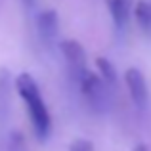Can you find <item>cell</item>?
Returning a JSON list of instances; mask_svg holds the SVG:
<instances>
[{
	"label": "cell",
	"instance_id": "obj_2",
	"mask_svg": "<svg viewBox=\"0 0 151 151\" xmlns=\"http://www.w3.org/2000/svg\"><path fill=\"white\" fill-rule=\"evenodd\" d=\"M78 88H81V92H82V96H84L86 103H88V107L96 115H103V113L109 111L113 88L103 81L100 75L88 71V73L81 78Z\"/></svg>",
	"mask_w": 151,
	"mask_h": 151
},
{
	"label": "cell",
	"instance_id": "obj_10",
	"mask_svg": "<svg viewBox=\"0 0 151 151\" xmlns=\"http://www.w3.org/2000/svg\"><path fill=\"white\" fill-rule=\"evenodd\" d=\"M8 151H27V147H25V138H23L19 132H14L10 136Z\"/></svg>",
	"mask_w": 151,
	"mask_h": 151
},
{
	"label": "cell",
	"instance_id": "obj_3",
	"mask_svg": "<svg viewBox=\"0 0 151 151\" xmlns=\"http://www.w3.org/2000/svg\"><path fill=\"white\" fill-rule=\"evenodd\" d=\"M59 50H61L63 58L67 63V71H69L71 78L75 81V84L78 86L81 78L88 73V61H86V52L81 46V42L77 40H63L59 42Z\"/></svg>",
	"mask_w": 151,
	"mask_h": 151
},
{
	"label": "cell",
	"instance_id": "obj_5",
	"mask_svg": "<svg viewBox=\"0 0 151 151\" xmlns=\"http://www.w3.org/2000/svg\"><path fill=\"white\" fill-rule=\"evenodd\" d=\"M37 31L40 37L42 44L52 48L58 44V35H59V17L55 10H44L37 15Z\"/></svg>",
	"mask_w": 151,
	"mask_h": 151
},
{
	"label": "cell",
	"instance_id": "obj_6",
	"mask_svg": "<svg viewBox=\"0 0 151 151\" xmlns=\"http://www.w3.org/2000/svg\"><path fill=\"white\" fill-rule=\"evenodd\" d=\"M12 96H14V81L8 69H0V126L6 124L12 109Z\"/></svg>",
	"mask_w": 151,
	"mask_h": 151
},
{
	"label": "cell",
	"instance_id": "obj_11",
	"mask_svg": "<svg viewBox=\"0 0 151 151\" xmlns=\"http://www.w3.org/2000/svg\"><path fill=\"white\" fill-rule=\"evenodd\" d=\"M69 151H94V144L90 140H84V138H78L73 144L69 145Z\"/></svg>",
	"mask_w": 151,
	"mask_h": 151
},
{
	"label": "cell",
	"instance_id": "obj_1",
	"mask_svg": "<svg viewBox=\"0 0 151 151\" xmlns=\"http://www.w3.org/2000/svg\"><path fill=\"white\" fill-rule=\"evenodd\" d=\"M14 84H15L19 98L25 103V109L31 119V126H33V132L37 136V140L46 142L52 132V117H50V111L46 107V101L42 98L35 77L31 73H19L15 77Z\"/></svg>",
	"mask_w": 151,
	"mask_h": 151
},
{
	"label": "cell",
	"instance_id": "obj_12",
	"mask_svg": "<svg viewBox=\"0 0 151 151\" xmlns=\"http://www.w3.org/2000/svg\"><path fill=\"white\" fill-rule=\"evenodd\" d=\"M134 151H149V147L145 144H138L136 147H134Z\"/></svg>",
	"mask_w": 151,
	"mask_h": 151
},
{
	"label": "cell",
	"instance_id": "obj_4",
	"mask_svg": "<svg viewBox=\"0 0 151 151\" xmlns=\"http://www.w3.org/2000/svg\"><path fill=\"white\" fill-rule=\"evenodd\" d=\"M124 82H126V88H128V94L132 98L134 105L140 111H145L149 107V86H147L144 73L140 69H136V67H130L124 73Z\"/></svg>",
	"mask_w": 151,
	"mask_h": 151
},
{
	"label": "cell",
	"instance_id": "obj_9",
	"mask_svg": "<svg viewBox=\"0 0 151 151\" xmlns=\"http://www.w3.org/2000/svg\"><path fill=\"white\" fill-rule=\"evenodd\" d=\"M96 67H98V71H100L98 75H100L111 88H115V86H117V81H119V75H117V69H115L113 63H111L109 59H105V58H98L96 59Z\"/></svg>",
	"mask_w": 151,
	"mask_h": 151
},
{
	"label": "cell",
	"instance_id": "obj_8",
	"mask_svg": "<svg viewBox=\"0 0 151 151\" xmlns=\"http://www.w3.org/2000/svg\"><path fill=\"white\" fill-rule=\"evenodd\" d=\"M132 15H134V19H136L140 31L147 38H151V2L149 0H140V2H136L134 8H132Z\"/></svg>",
	"mask_w": 151,
	"mask_h": 151
},
{
	"label": "cell",
	"instance_id": "obj_13",
	"mask_svg": "<svg viewBox=\"0 0 151 151\" xmlns=\"http://www.w3.org/2000/svg\"><path fill=\"white\" fill-rule=\"evenodd\" d=\"M23 2H25V6H27V8H33L37 0H23Z\"/></svg>",
	"mask_w": 151,
	"mask_h": 151
},
{
	"label": "cell",
	"instance_id": "obj_7",
	"mask_svg": "<svg viewBox=\"0 0 151 151\" xmlns=\"http://www.w3.org/2000/svg\"><path fill=\"white\" fill-rule=\"evenodd\" d=\"M107 8H109L111 19L117 31H124L128 27V21L132 17V8L134 2L132 0H105Z\"/></svg>",
	"mask_w": 151,
	"mask_h": 151
}]
</instances>
